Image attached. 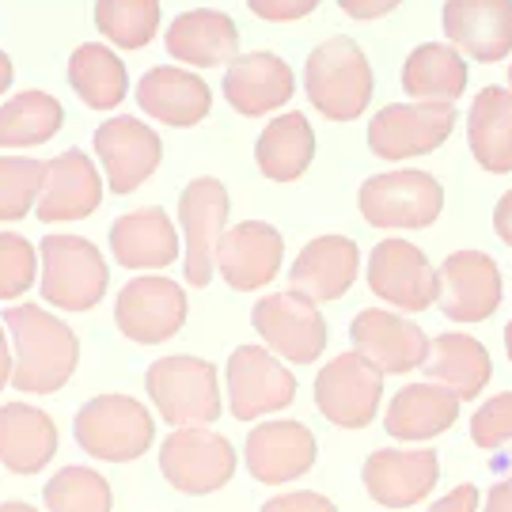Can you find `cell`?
Listing matches in <instances>:
<instances>
[{"instance_id": "cell-29", "label": "cell", "mask_w": 512, "mask_h": 512, "mask_svg": "<svg viewBox=\"0 0 512 512\" xmlns=\"http://www.w3.org/2000/svg\"><path fill=\"white\" fill-rule=\"evenodd\" d=\"M425 372H429L433 384L448 387L459 403H471L494 380V357H490V349L482 346L478 338L448 330V334L429 338Z\"/></svg>"}, {"instance_id": "cell-27", "label": "cell", "mask_w": 512, "mask_h": 512, "mask_svg": "<svg viewBox=\"0 0 512 512\" xmlns=\"http://www.w3.org/2000/svg\"><path fill=\"white\" fill-rule=\"evenodd\" d=\"M110 255L122 270H164L179 258V232L164 209H133L110 224Z\"/></svg>"}, {"instance_id": "cell-47", "label": "cell", "mask_w": 512, "mask_h": 512, "mask_svg": "<svg viewBox=\"0 0 512 512\" xmlns=\"http://www.w3.org/2000/svg\"><path fill=\"white\" fill-rule=\"evenodd\" d=\"M12 368H16V357L8 353V338H4V323H0V387L12 380Z\"/></svg>"}, {"instance_id": "cell-3", "label": "cell", "mask_w": 512, "mask_h": 512, "mask_svg": "<svg viewBox=\"0 0 512 512\" xmlns=\"http://www.w3.org/2000/svg\"><path fill=\"white\" fill-rule=\"evenodd\" d=\"M148 399L156 406L160 421H167L171 429H213V421L224 410L217 384V368L202 361V357H160L152 361L145 372Z\"/></svg>"}, {"instance_id": "cell-17", "label": "cell", "mask_w": 512, "mask_h": 512, "mask_svg": "<svg viewBox=\"0 0 512 512\" xmlns=\"http://www.w3.org/2000/svg\"><path fill=\"white\" fill-rule=\"evenodd\" d=\"M437 308L452 323H482L501 308V270L486 251H452L437 270Z\"/></svg>"}, {"instance_id": "cell-26", "label": "cell", "mask_w": 512, "mask_h": 512, "mask_svg": "<svg viewBox=\"0 0 512 512\" xmlns=\"http://www.w3.org/2000/svg\"><path fill=\"white\" fill-rule=\"evenodd\" d=\"M137 103L148 118L164 122L175 129L198 126L202 118H209L213 107V92L198 73H186L175 65H156L141 76L137 84Z\"/></svg>"}, {"instance_id": "cell-19", "label": "cell", "mask_w": 512, "mask_h": 512, "mask_svg": "<svg viewBox=\"0 0 512 512\" xmlns=\"http://www.w3.org/2000/svg\"><path fill=\"white\" fill-rule=\"evenodd\" d=\"M95 156L114 194H133L164 160V141L141 118H110L95 129Z\"/></svg>"}, {"instance_id": "cell-46", "label": "cell", "mask_w": 512, "mask_h": 512, "mask_svg": "<svg viewBox=\"0 0 512 512\" xmlns=\"http://www.w3.org/2000/svg\"><path fill=\"white\" fill-rule=\"evenodd\" d=\"M494 232H497V239H501L505 247H512V190H505V194L497 198V205H494Z\"/></svg>"}, {"instance_id": "cell-23", "label": "cell", "mask_w": 512, "mask_h": 512, "mask_svg": "<svg viewBox=\"0 0 512 512\" xmlns=\"http://www.w3.org/2000/svg\"><path fill=\"white\" fill-rule=\"evenodd\" d=\"M103 202V179L95 164L80 152L69 148L57 160L46 164L42 194H38L35 213L42 224H61V220H84L92 217Z\"/></svg>"}, {"instance_id": "cell-8", "label": "cell", "mask_w": 512, "mask_h": 512, "mask_svg": "<svg viewBox=\"0 0 512 512\" xmlns=\"http://www.w3.org/2000/svg\"><path fill=\"white\" fill-rule=\"evenodd\" d=\"M384 403V372L361 353H338L315 376V406L338 429H365Z\"/></svg>"}, {"instance_id": "cell-37", "label": "cell", "mask_w": 512, "mask_h": 512, "mask_svg": "<svg viewBox=\"0 0 512 512\" xmlns=\"http://www.w3.org/2000/svg\"><path fill=\"white\" fill-rule=\"evenodd\" d=\"M46 512H110L114 509V494L110 482L99 471L88 467H61L46 490H42Z\"/></svg>"}, {"instance_id": "cell-6", "label": "cell", "mask_w": 512, "mask_h": 512, "mask_svg": "<svg viewBox=\"0 0 512 512\" xmlns=\"http://www.w3.org/2000/svg\"><path fill=\"white\" fill-rule=\"evenodd\" d=\"M42 262V300L61 311H92L107 293V262L92 239L50 236L38 247Z\"/></svg>"}, {"instance_id": "cell-5", "label": "cell", "mask_w": 512, "mask_h": 512, "mask_svg": "<svg viewBox=\"0 0 512 512\" xmlns=\"http://www.w3.org/2000/svg\"><path fill=\"white\" fill-rule=\"evenodd\" d=\"M357 209L372 228L384 232H414L429 228L444 213V186L429 171H384L372 175L357 190Z\"/></svg>"}, {"instance_id": "cell-14", "label": "cell", "mask_w": 512, "mask_h": 512, "mask_svg": "<svg viewBox=\"0 0 512 512\" xmlns=\"http://www.w3.org/2000/svg\"><path fill=\"white\" fill-rule=\"evenodd\" d=\"M349 342L353 353H361L384 376H406L429 357V334L410 315L391 308H365L361 315H353Z\"/></svg>"}, {"instance_id": "cell-1", "label": "cell", "mask_w": 512, "mask_h": 512, "mask_svg": "<svg viewBox=\"0 0 512 512\" xmlns=\"http://www.w3.org/2000/svg\"><path fill=\"white\" fill-rule=\"evenodd\" d=\"M4 327L16 346V368L12 384L27 395H54L69 384L80 361V342L73 327H65L57 315L38 304H16L4 311Z\"/></svg>"}, {"instance_id": "cell-16", "label": "cell", "mask_w": 512, "mask_h": 512, "mask_svg": "<svg viewBox=\"0 0 512 512\" xmlns=\"http://www.w3.org/2000/svg\"><path fill=\"white\" fill-rule=\"evenodd\" d=\"M365 494L384 509H414L437 490L440 459L433 448H376L368 452L365 467Z\"/></svg>"}, {"instance_id": "cell-32", "label": "cell", "mask_w": 512, "mask_h": 512, "mask_svg": "<svg viewBox=\"0 0 512 512\" xmlns=\"http://www.w3.org/2000/svg\"><path fill=\"white\" fill-rule=\"evenodd\" d=\"M403 88L414 103L456 107L467 92V61L448 42H421L403 65Z\"/></svg>"}, {"instance_id": "cell-9", "label": "cell", "mask_w": 512, "mask_h": 512, "mask_svg": "<svg viewBox=\"0 0 512 512\" xmlns=\"http://www.w3.org/2000/svg\"><path fill=\"white\" fill-rule=\"evenodd\" d=\"M224 384H228V406H232L236 421H258L293 406L296 399V376L266 346L232 349L228 368H224Z\"/></svg>"}, {"instance_id": "cell-12", "label": "cell", "mask_w": 512, "mask_h": 512, "mask_svg": "<svg viewBox=\"0 0 512 512\" xmlns=\"http://www.w3.org/2000/svg\"><path fill=\"white\" fill-rule=\"evenodd\" d=\"M456 129V107L433 103H387L368 122V148L387 164L437 152Z\"/></svg>"}, {"instance_id": "cell-4", "label": "cell", "mask_w": 512, "mask_h": 512, "mask_svg": "<svg viewBox=\"0 0 512 512\" xmlns=\"http://www.w3.org/2000/svg\"><path fill=\"white\" fill-rule=\"evenodd\" d=\"M76 444L103 463H133L152 448L156 418L133 395H95L76 410Z\"/></svg>"}, {"instance_id": "cell-38", "label": "cell", "mask_w": 512, "mask_h": 512, "mask_svg": "<svg viewBox=\"0 0 512 512\" xmlns=\"http://www.w3.org/2000/svg\"><path fill=\"white\" fill-rule=\"evenodd\" d=\"M46 179V164L31 156H0V220L27 217L38 205Z\"/></svg>"}, {"instance_id": "cell-10", "label": "cell", "mask_w": 512, "mask_h": 512, "mask_svg": "<svg viewBox=\"0 0 512 512\" xmlns=\"http://www.w3.org/2000/svg\"><path fill=\"white\" fill-rule=\"evenodd\" d=\"M258 338L266 342L270 353H277L281 361L293 365H311L323 357L327 349V319L319 304H311L308 296L300 293H270L262 296L251 311Z\"/></svg>"}, {"instance_id": "cell-45", "label": "cell", "mask_w": 512, "mask_h": 512, "mask_svg": "<svg viewBox=\"0 0 512 512\" xmlns=\"http://www.w3.org/2000/svg\"><path fill=\"white\" fill-rule=\"evenodd\" d=\"M482 512H512V475H505L501 482H494V486L486 490Z\"/></svg>"}, {"instance_id": "cell-42", "label": "cell", "mask_w": 512, "mask_h": 512, "mask_svg": "<svg viewBox=\"0 0 512 512\" xmlns=\"http://www.w3.org/2000/svg\"><path fill=\"white\" fill-rule=\"evenodd\" d=\"M247 8L258 19H270V23H289V19H304L319 8V0H247Z\"/></svg>"}, {"instance_id": "cell-25", "label": "cell", "mask_w": 512, "mask_h": 512, "mask_svg": "<svg viewBox=\"0 0 512 512\" xmlns=\"http://www.w3.org/2000/svg\"><path fill=\"white\" fill-rule=\"evenodd\" d=\"M459 421V399L448 387L433 384H406L391 395L384 410V429L391 440L403 444H425V440L444 437Z\"/></svg>"}, {"instance_id": "cell-35", "label": "cell", "mask_w": 512, "mask_h": 512, "mask_svg": "<svg viewBox=\"0 0 512 512\" xmlns=\"http://www.w3.org/2000/svg\"><path fill=\"white\" fill-rule=\"evenodd\" d=\"M65 126V110L54 95L19 92L0 107V148L46 145Z\"/></svg>"}, {"instance_id": "cell-31", "label": "cell", "mask_w": 512, "mask_h": 512, "mask_svg": "<svg viewBox=\"0 0 512 512\" xmlns=\"http://www.w3.org/2000/svg\"><path fill=\"white\" fill-rule=\"evenodd\" d=\"M467 145L482 171L509 175L512 171V92L482 88L467 110Z\"/></svg>"}, {"instance_id": "cell-36", "label": "cell", "mask_w": 512, "mask_h": 512, "mask_svg": "<svg viewBox=\"0 0 512 512\" xmlns=\"http://www.w3.org/2000/svg\"><path fill=\"white\" fill-rule=\"evenodd\" d=\"M95 27L118 50H141L156 38L160 0H95Z\"/></svg>"}, {"instance_id": "cell-48", "label": "cell", "mask_w": 512, "mask_h": 512, "mask_svg": "<svg viewBox=\"0 0 512 512\" xmlns=\"http://www.w3.org/2000/svg\"><path fill=\"white\" fill-rule=\"evenodd\" d=\"M8 84H12V61H8V54L0 50V95L8 92Z\"/></svg>"}, {"instance_id": "cell-43", "label": "cell", "mask_w": 512, "mask_h": 512, "mask_svg": "<svg viewBox=\"0 0 512 512\" xmlns=\"http://www.w3.org/2000/svg\"><path fill=\"white\" fill-rule=\"evenodd\" d=\"M482 509V494H478L475 482H459V486H452L444 497H437L433 505H429V512H478Z\"/></svg>"}, {"instance_id": "cell-2", "label": "cell", "mask_w": 512, "mask_h": 512, "mask_svg": "<svg viewBox=\"0 0 512 512\" xmlns=\"http://www.w3.org/2000/svg\"><path fill=\"white\" fill-rule=\"evenodd\" d=\"M304 92H308L311 107L330 122L361 118L376 92L365 50L346 35L319 42L304 65Z\"/></svg>"}, {"instance_id": "cell-34", "label": "cell", "mask_w": 512, "mask_h": 512, "mask_svg": "<svg viewBox=\"0 0 512 512\" xmlns=\"http://www.w3.org/2000/svg\"><path fill=\"white\" fill-rule=\"evenodd\" d=\"M69 84L92 110H114L129 92L122 57L107 46H99V42L76 46V54L69 57Z\"/></svg>"}, {"instance_id": "cell-51", "label": "cell", "mask_w": 512, "mask_h": 512, "mask_svg": "<svg viewBox=\"0 0 512 512\" xmlns=\"http://www.w3.org/2000/svg\"><path fill=\"white\" fill-rule=\"evenodd\" d=\"M509 92H512V69H509Z\"/></svg>"}, {"instance_id": "cell-28", "label": "cell", "mask_w": 512, "mask_h": 512, "mask_svg": "<svg viewBox=\"0 0 512 512\" xmlns=\"http://www.w3.org/2000/svg\"><path fill=\"white\" fill-rule=\"evenodd\" d=\"M167 54L190 69L232 65L239 57V27L217 8H190L167 27Z\"/></svg>"}, {"instance_id": "cell-11", "label": "cell", "mask_w": 512, "mask_h": 512, "mask_svg": "<svg viewBox=\"0 0 512 512\" xmlns=\"http://www.w3.org/2000/svg\"><path fill=\"white\" fill-rule=\"evenodd\" d=\"M368 289L391 311L421 315L437 304V270L410 239H380L368 255Z\"/></svg>"}, {"instance_id": "cell-18", "label": "cell", "mask_w": 512, "mask_h": 512, "mask_svg": "<svg viewBox=\"0 0 512 512\" xmlns=\"http://www.w3.org/2000/svg\"><path fill=\"white\" fill-rule=\"evenodd\" d=\"M319 456V444L304 421H258L243 444V463L262 486H285L308 475Z\"/></svg>"}, {"instance_id": "cell-22", "label": "cell", "mask_w": 512, "mask_h": 512, "mask_svg": "<svg viewBox=\"0 0 512 512\" xmlns=\"http://www.w3.org/2000/svg\"><path fill=\"white\" fill-rule=\"evenodd\" d=\"M357 274H361V247L349 236H319L308 247H300L289 270V289L308 296L311 304H330L353 289Z\"/></svg>"}, {"instance_id": "cell-50", "label": "cell", "mask_w": 512, "mask_h": 512, "mask_svg": "<svg viewBox=\"0 0 512 512\" xmlns=\"http://www.w3.org/2000/svg\"><path fill=\"white\" fill-rule=\"evenodd\" d=\"M505 353H509V361H512V323L505 327Z\"/></svg>"}, {"instance_id": "cell-44", "label": "cell", "mask_w": 512, "mask_h": 512, "mask_svg": "<svg viewBox=\"0 0 512 512\" xmlns=\"http://www.w3.org/2000/svg\"><path fill=\"white\" fill-rule=\"evenodd\" d=\"M342 4V12L353 19H380L387 12H395L403 0H338Z\"/></svg>"}, {"instance_id": "cell-21", "label": "cell", "mask_w": 512, "mask_h": 512, "mask_svg": "<svg viewBox=\"0 0 512 512\" xmlns=\"http://www.w3.org/2000/svg\"><path fill=\"white\" fill-rule=\"evenodd\" d=\"M440 27L448 46L482 65L512 54V0H444Z\"/></svg>"}, {"instance_id": "cell-40", "label": "cell", "mask_w": 512, "mask_h": 512, "mask_svg": "<svg viewBox=\"0 0 512 512\" xmlns=\"http://www.w3.org/2000/svg\"><path fill=\"white\" fill-rule=\"evenodd\" d=\"M471 440L482 452H512V391H501L471 414Z\"/></svg>"}, {"instance_id": "cell-49", "label": "cell", "mask_w": 512, "mask_h": 512, "mask_svg": "<svg viewBox=\"0 0 512 512\" xmlns=\"http://www.w3.org/2000/svg\"><path fill=\"white\" fill-rule=\"evenodd\" d=\"M0 512H38L35 505H27V501H4Z\"/></svg>"}, {"instance_id": "cell-15", "label": "cell", "mask_w": 512, "mask_h": 512, "mask_svg": "<svg viewBox=\"0 0 512 512\" xmlns=\"http://www.w3.org/2000/svg\"><path fill=\"white\" fill-rule=\"evenodd\" d=\"M114 323L137 346H160L186 323V293L171 277H133L114 300Z\"/></svg>"}, {"instance_id": "cell-30", "label": "cell", "mask_w": 512, "mask_h": 512, "mask_svg": "<svg viewBox=\"0 0 512 512\" xmlns=\"http://www.w3.org/2000/svg\"><path fill=\"white\" fill-rule=\"evenodd\" d=\"M57 425L27 403L0 406V463L16 475H38L57 456Z\"/></svg>"}, {"instance_id": "cell-13", "label": "cell", "mask_w": 512, "mask_h": 512, "mask_svg": "<svg viewBox=\"0 0 512 512\" xmlns=\"http://www.w3.org/2000/svg\"><path fill=\"white\" fill-rule=\"evenodd\" d=\"M179 224L186 239V285L205 289L217 274V247L228 224V190L220 179H190L179 194Z\"/></svg>"}, {"instance_id": "cell-41", "label": "cell", "mask_w": 512, "mask_h": 512, "mask_svg": "<svg viewBox=\"0 0 512 512\" xmlns=\"http://www.w3.org/2000/svg\"><path fill=\"white\" fill-rule=\"evenodd\" d=\"M258 512H338V505L315 490H293V494L270 497Z\"/></svg>"}, {"instance_id": "cell-20", "label": "cell", "mask_w": 512, "mask_h": 512, "mask_svg": "<svg viewBox=\"0 0 512 512\" xmlns=\"http://www.w3.org/2000/svg\"><path fill=\"white\" fill-rule=\"evenodd\" d=\"M285 258V239L274 224L266 220H243L228 228L217 247V274L236 289V293H255L266 289L281 274Z\"/></svg>"}, {"instance_id": "cell-24", "label": "cell", "mask_w": 512, "mask_h": 512, "mask_svg": "<svg viewBox=\"0 0 512 512\" xmlns=\"http://www.w3.org/2000/svg\"><path fill=\"white\" fill-rule=\"evenodd\" d=\"M224 99L243 114V118H262L270 110L285 107L296 92L293 69L277 54L255 50V54H239L228 73H224Z\"/></svg>"}, {"instance_id": "cell-33", "label": "cell", "mask_w": 512, "mask_h": 512, "mask_svg": "<svg viewBox=\"0 0 512 512\" xmlns=\"http://www.w3.org/2000/svg\"><path fill=\"white\" fill-rule=\"evenodd\" d=\"M315 160V129L300 110L274 118L258 133L255 164L270 183H293Z\"/></svg>"}, {"instance_id": "cell-39", "label": "cell", "mask_w": 512, "mask_h": 512, "mask_svg": "<svg viewBox=\"0 0 512 512\" xmlns=\"http://www.w3.org/2000/svg\"><path fill=\"white\" fill-rule=\"evenodd\" d=\"M38 255L16 232H0V300H16L35 285Z\"/></svg>"}, {"instance_id": "cell-7", "label": "cell", "mask_w": 512, "mask_h": 512, "mask_svg": "<svg viewBox=\"0 0 512 512\" xmlns=\"http://www.w3.org/2000/svg\"><path fill=\"white\" fill-rule=\"evenodd\" d=\"M236 448L232 440L213 433V429H171L160 444V475L179 490V494L202 497L224 490L236 475Z\"/></svg>"}]
</instances>
